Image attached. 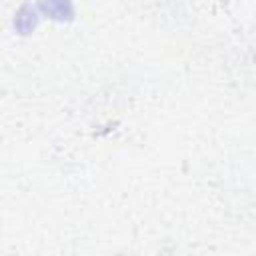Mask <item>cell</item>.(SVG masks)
<instances>
[{"mask_svg":"<svg viewBox=\"0 0 256 256\" xmlns=\"http://www.w3.org/2000/svg\"><path fill=\"white\" fill-rule=\"evenodd\" d=\"M42 16H48L56 22H70L74 20V4L72 0H38L36 2Z\"/></svg>","mask_w":256,"mask_h":256,"instance_id":"1","label":"cell"},{"mask_svg":"<svg viewBox=\"0 0 256 256\" xmlns=\"http://www.w3.org/2000/svg\"><path fill=\"white\" fill-rule=\"evenodd\" d=\"M40 18V10L36 4H22L14 16V28L18 34H30Z\"/></svg>","mask_w":256,"mask_h":256,"instance_id":"2","label":"cell"}]
</instances>
